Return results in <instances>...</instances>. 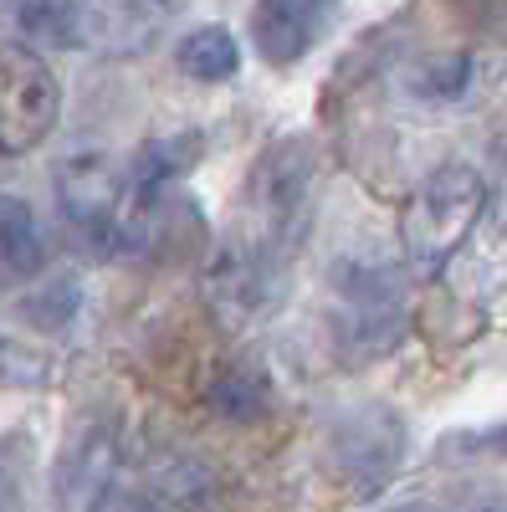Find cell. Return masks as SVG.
<instances>
[{"instance_id":"9a60e30c","label":"cell","mask_w":507,"mask_h":512,"mask_svg":"<svg viewBox=\"0 0 507 512\" xmlns=\"http://www.w3.org/2000/svg\"><path fill=\"white\" fill-rule=\"evenodd\" d=\"M467 77H472V62L461 57V52H441V57H426L415 67L410 77V88L420 98H456L461 88H467Z\"/></svg>"},{"instance_id":"8fae6325","label":"cell","mask_w":507,"mask_h":512,"mask_svg":"<svg viewBox=\"0 0 507 512\" xmlns=\"http://www.w3.org/2000/svg\"><path fill=\"white\" fill-rule=\"evenodd\" d=\"M118 472V446H113V431H88L77 441V451L62 461V497L72 507L88 502L108 477Z\"/></svg>"},{"instance_id":"30bf717a","label":"cell","mask_w":507,"mask_h":512,"mask_svg":"<svg viewBox=\"0 0 507 512\" xmlns=\"http://www.w3.org/2000/svg\"><path fill=\"white\" fill-rule=\"evenodd\" d=\"M175 67L195 82H231L241 72V47L226 26H195L190 36H180Z\"/></svg>"},{"instance_id":"277c9868","label":"cell","mask_w":507,"mask_h":512,"mask_svg":"<svg viewBox=\"0 0 507 512\" xmlns=\"http://www.w3.org/2000/svg\"><path fill=\"white\" fill-rule=\"evenodd\" d=\"M400 451H405V425L385 405L349 410L344 420H333V431H328V461H333V472L344 477V482H354L359 492L385 487L390 472L400 466Z\"/></svg>"},{"instance_id":"4fadbf2b","label":"cell","mask_w":507,"mask_h":512,"mask_svg":"<svg viewBox=\"0 0 507 512\" xmlns=\"http://www.w3.org/2000/svg\"><path fill=\"white\" fill-rule=\"evenodd\" d=\"M77 308H82V287H77L72 277H52L47 287L26 292L21 303H16V313H21L36 333H62V328L77 318Z\"/></svg>"},{"instance_id":"7a4b0ae2","label":"cell","mask_w":507,"mask_h":512,"mask_svg":"<svg viewBox=\"0 0 507 512\" xmlns=\"http://www.w3.org/2000/svg\"><path fill=\"white\" fill-rule=\"evenodd\" d=\"M57 118H62V82L47 67V57L21 47V41H0V159L47 144Z\"/></svg>"},{"instance_id":"7c38bea8","label":"cell","mask_w":507,"mask_h":512,"mask_svg":"<svg viewBox=\"0 0 507 512\" xmlns=\"http://www.w3.org/2000/svg\"><path fill=\"white\" fill-rule=\"evenodd\" d=\"M205 400H210V410H216L221 420H231V425H251V420H262V415L272 410L267 379L251 374V369H226V374L205 390Z\"/></svg>"},{"instance_id":"9c48e42d","label":"cell","mask_w":507,"mask_h":512,"mask_svg":"<svg viewBox=\"0 0 507 512\" xmlns=\"http://www.w3.org/2000/svg\"><path fill=\"white\" fill-rule=\"evenodd\" d=\"M47 267V236L21 195H0V277L21 282Z\"/></svg>"},{"instance_id":"6da1fadb","label":"cell","mask_w":507,"mask_h":512,"mask_svg":"<svg viewBox=\"0 0 507 512\" xmlns=\"http://www.w3.org/2000/svg\"><path fill=\"white\" fill-rule=\"evenodd\" d=\"M487 205V185L472 164H441L431 169L420 190L410 195L400 216V241L410 262H441L472 236L477 216Z\"/></svg>"},{"instance_id":"2e32d148","label":"cell","mask_w":507,"mask_h":512,"mask_svg":"<svg viewBox=\"0 0 507 512\" xmlns=\"http://www.w3.org/2000/svg\"><path fill=\"white\" fill-rule=\"evenodd\" d=\"M477 446H487V451H502V456H507V425H502V431H487V436H477Z\"/></svg>"},{"instance_id":"ba28073f","label":"cell","mask_w":507,"mask_h":512,"mask_svg":"<svg viewBox=\"0 0 507 512\" xmlns=\"http://www.w3.org/2000/svg\"><path fill=\"white\" fill-rule=\"evenodd\" d=\"M205 154V139L200 134H169V139H149L134 164L123 169V190H129V200H144V195H159L169 190L185 169H195V159Z\"/></svg>"},{"instance_id":"3957f363","label":"cell","mask_w":507,"mask_h":512,"mask_svg":"<svg viewBox=\"0 0 507 512\" xmlns=\"http://www.w3.org/2000/svg\"><path fill=\"white\" fill-rule=\"evenodd\" d=\"M123 169L108 154H72L57 169V205L67 216V236L77 251L98 256H118V216H123Z\"/></svg>"},{"instance_id":"5b68a950","label":"cell","mask_w":507,"mask_h":512,"mask_svg":"<svg viewBox=\"0 0 507 512\" xmlns=\"http://www.w3.org/2000/svg\"><path fill=\"white\" fill-rule=\"evenodd\" d=\"M313 169H318V159H313L308 139H282L262 154V164L251 169V185H246L251 210H257L262 226L287 231L292 221H298V210L313 190Z\"/></svg>"},{"instance_id":"8992f818","label":"cell","mask_w":507,"mask_h":512,"mask_svg":"<svg viewBox=\"0 0 507 512\" xmlns=\"http://www.w3.org/2000/svg\"><path fill=\"white\" fill-rule=\"evenodd\" d=\"M333 16V0H251V47L272 67L303 62Z\"/></svg>"},{"instance_id":"e0dca14e","label":"cell","mask_w":507,"mask_h":512,"mask_svg":"<svg viewBox=\"0 0 507 512\" xmlns=\"http://www.w3.org/2000/svg\"><path fill=\"white\" fill-rule=\"evenodd\" d=\"M400 512H431V507H400Z\"/></svg>"},{"instance_id":"52a82bcc","label":"cell","mask_w":507,"mask_h":512,"mask_svg":"<svg viewBox=\"0 0 507 512\" xmlns=\"http://www.w3.org/2000/svg\"><path fill=\"white\" fill-rule=\"evenodd\" d=\"M6 21L21 36V47L77 52L98 36L93 0H6Z\"/></svg>"},{"instance_id":"5bb4252c","label":"cell","mask_w":507,"mask_h":512,"mask_svg":"<svg viewBox=\"0 0 507 512\" xmlns=\"http://www.w3.org/2000/svg\"><path fill=\"white\" fill-rule=\"evenodd\" d=\"M52 354L26 344V338H0V384H16V390H41L52 384Z\"/></svg>"}]
</instances>
